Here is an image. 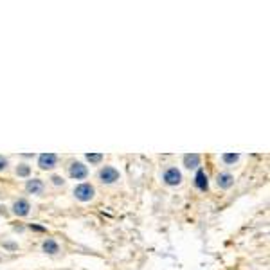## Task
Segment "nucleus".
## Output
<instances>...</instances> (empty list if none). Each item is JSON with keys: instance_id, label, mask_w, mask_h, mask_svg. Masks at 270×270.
<instances>
[{"instance_id": "f257e3e1", "label": "nucleus", "mask_w": 270, "mask_h": 270, "mask_svg": "<svg viewBox=\"0 0 270 270\" xmlns=\"http://www.w3.org/2000/svg\"><path fill=\"white\" fill-rule=\"evenodd\" d=\"M72 193H74L76 200H80V202H90V200H94V196H95V187L88 182H81L74 187Z\"/></svg>"}, {"instance_id": "f03ea898", "label": "nucleus", "mask_w": 270, "mask_h": 270, "mask_svg": "<svg viewBox=\"0 0 270 270\" xmlns=\"http://www.w3.org/2000/svg\"><path fill=\"white\" fill-rule=\"evenodd\" d=\"M162 180L166 186L170 187H177L182 184V173H180V170H177L175 166H171L167 167L166 171H164V175H162Z\"/></svg>"}, {"instance_id": "7ed1b4c3", "label": "nucleus", "mask_w": 270, "mask_h": 270, "mask_svg": "<svg viewBox=\"0 0 270 270\" xmlns=\"http://www.w3.org/2000/svg\"><path fill=\"white\" fill-rule=\"evenodd\" d=\"M97 177H99V180L103 184H115L117 180L121 179V175H119V171L115 170L114 166H103L99 170V173H97Z\"/></svg>"}, {"instance_id": "20e7f679", "label": "nucleus", "mask_w": 270, "mask_h": 270, "mask_svg": "<svg viewBox=\"0 0 270 270\" xmlns=\"http://www.w3.org/2000/svg\"><path fill=\"white\" fill-rule=\"evenodd\" d=\"M69 175L76 180H85L88 177V167L83 162H80V160H72L69 164Z\"/></svg>"}, {"instance_id": "39448f33", "label": "nucleus", "mask_w": 270, "mask_h": 270, "mask_svg": "<svg viewBox=\"0 0 270 270\" xmlns=\"http://www.w3.org/2000/svg\"><path fill=\"white\" fill-rule=\"evenodd\" d=\"M58 162H60V157L54 155V153H44V155L38 157V167H40L42 171L54 170V167L58 166Z\"/></svg>"}, {"instance_id": "423d86ee", "label": "nucleus", "mask_w": 270, "mask_h": 270, "mask_svg": "<svg viewBox=\"0 0 270 270\" xmlns=\"http://www.w3.org/2000/svg\"><path fill=\"white\" fill-rule=\"evenodd\" d=\"M11 211L15 216L24 218V216H27L29 213H31V204H29V200H25V198H18L15 204H13Z\"/></svg>"}, {"instance_id": "0eeeda50", "label": "nucleus", "mask_w": 270, "mask_h": 270, "mask_svg": "<svg viewBox=\"0 0 270 270\" xmlns=\"http://www.w3.org/2000/svg\"><path fill=\"white\" fill-rule=\"evenodd\" d=\"M25 189H27V193H31V195H44L45 184H44V180H40V179H29L27 184H25Z\"/></svg>"}, {"instance_id": "6e6552de", "label": "nucleus", "mask_w": 270, "mask_h": 270, "mask_svg": "<svg viewBox=\"0 0 270 270\" xmlns=\"http://www.w3.org/2000/svg\"><path fill=\"white\" fill-rule=\"evenodd\" d=\"M216 184H218L220 189H230V187L234 186V177L223 171V173H218V175H216Z\"/></svg>"}, {"instance_id": "1a4fd4ad", "label": "nucleus", "mask_w": 270, "mask_h": 270, "mask_svg": "<svg viewBox=\"0 0 270 270\" xmlns=\"http://www.w3.org/2000/svg\"><path fill=\"white\" fill-rule=\"evenodd\" d=\"M200 162H202V157L198 153H187V155H184V166L187 170H198Z\"/></svg>"}, {"instance_id": "9d476101", "label": "nucleus", "mask_w": 270, "mask_h": 270, "mask_svg": "<svg viewBox=\"0 0 270 270\" xmlns=\"http://www.w3.org/2000/svg\"><path fill=\"white\" fill-rule=\"evenodd\" d=\"M195 186L200 191H207L209 189V180H207V173L204 170H198L195 175Z\"/></svg>"}, {"instance_id": "9b49d317", "label": "nucleus", "mask_w": 270, "mask_h": 270, "mask_svg": "<svg viewBox=\"0 0 270 270\" xmlns=\"http://www.w3.org/2000/svg\"><path fill=\"white\" fill-rule=\"evenodd\" d=\"M42 250L47 252V254H58V252H60V245H58L52 238H47L42 243Z\"/></svg>"}, {"instance_id": "f8f14e48", "label": "nucleus", "mask_w": 270, "mask_h": 270, "mask_svg": "<svg viewBox=\"0 0 270 270\" xmlns=\"http://www.w3.org/2000/svg\"><path fill=\"white\" fill-rule=\"evenodd\" d=\"M15 173H16V177L27 179V177L31 175V166H29V164H18V166L15 167Z\"/></svg>"}, {"instance_id": "ddd939ff", "label": "nucleus", "mask_w": 270, "mask_h": 270, "mask_svg": "<svg viewBox=\"0 0 270 270\" xmlns=\"http://www.w3.org/2000/svg\"><path fill=\"white\" fill-rule=\"evenodd\" d=\"M222 160L227 166H232V164H236L240 160V155L238 153H222Z\"/></svg>"}, {"instance_id": "4468645a", "label": "nucleus", "mask_w": 270, "mask_h": 270, "mask_svg": "<svg viewBox=\"0 0 270 270\" xmlns=\"http://www.w3.org/2000/svg\"><path fill=\"white\" fill-rule=\"evenodd\" d=\"M87 160L90 164H99L103 160V155L101 153H87Z\"/></svg>"}, {"instance_id": "2eb2a0df", "label": "nucleus", "mask_w": 270, "mask_h": 270, "mask_svg": "<svg viewBox=\"0 0 270 270\" xmlns=\"http://www.w3.org/2000/svg\"><path fill=\"white\" fill-rule=\"evenodd\" d=\"M8 166H9V160L6 159L4 155H0V173H2V171H6V170H8Z\"/></svg>"}, {"instance_id": "dca6fc26", "label": "nucleus", "mask_w": 270, "mask_h": 270, "mask_svg": "<svg viewBox=\"0 0 270 270\" xmlns=\"http://www.w3.org/2000/svg\"><path fill=\"white\" fill-rule=\"evenodd\" d=\"M51 182L54 184V186H63V184H65V180L61 179V177L54 175V177H51Z\"/></svg>"}]
</instances>
